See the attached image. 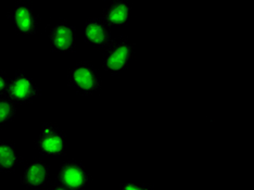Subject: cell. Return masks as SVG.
<instances>
[{
	"label": "cell",
	"instance_id": "obj_1",
	"mask_svg": "<svg viewBox=\"0 0 254 190\" xmlns=\"http://www.w3.org/2000/svg\"><path fill=\"white\" fill-rule=\"evenodd\" d=\"M38 150L47 155H62L66 150L64 131L50 123H44L36 140Z\"/></svg>",
	"mask_w": 254,
	"mask_h": 190
},
{
	"label": "cell",
	"instance_id": "obj_2",
	"mask_svg": "<svg viewBox=\"0 0 254 190\" xmlns=\"http://www.w3.org/2000/svg\"><path fill=\"white\" fill-rule=\"evenodd\" d=\"M132 51V44L128 37L122 36L114 39L108 47L103 60V66L112 74L121 72L127 65Z\"/></svg>",
	"mask_w": 254,
	"mask_h": 190
},
{
	"label": "cell",
	"instance_id": "obj_3",
	"mask_svg": "<svg viewBox=\"0 0 254 190\" xmlns=\"http://www.w3.org/2000/svg\"><path fill=\"white\" fill-rule=\"evenodd\" d=\"M67 79L73 87L85 94L92 93L100 86V79L98 77L95 67L86 61L76 63L68 71Z\"/></svg>",
	"mask_w": 254,
	"mask_h": 190
},
{
	"label": "cell",
	"instance_id": "obj_4",
	"mask_svg": "<svg viewBox=\"0 0 254 190\" xmlns=\"http://www.w3.org/2000/svg\"><path fill=\"white\" fill-rule=\"evenodd\" d=\"M88 180V173L82 164L75 161H67L60 168L56 183L68 190H82L87 185Z\"/></svg>",
	"mask_w": 254,
	"mask_h": 190
},
{
	"label": "cell",
	"instance_id": "obj_5",
	"mask_svg": "<svg viewBox=\"0 0 254 190\" xmlns=\"http://www.w3.org/2000/svg\"><path fill=\"white\" fill-rule=\"evenodd\" d=\"M39 93L38 86L23 71L15 73L9 82L7 96L16 102H27Z\"/></svg>",
	"mask_w": 254,
	"mask_h": 190
},
{
	"label": "cell",
	"instance_id": "obj_6",
	"mask_svg": "<svg viewBox=\"0 0 254 190\" xmlns=\"http://www.w3.org/2000/svg\"><path fill=\"white\" fill-rule=\"evenodd\" d=\"M51 48L57 51H71L75 46V28L70 22L61 20L49 28Z\"/></svg>",
	"mask_w": 254,
	"mask_h": 190
},
{
	"label": "cell",
	"instance_id": "obj_7",
	"mask_svg": "<svg viewBox=\"0 0 254 190\" xmlns=\"http://www.w3.org/2000/svg\"><path fill=\"white\" fill-rule=\"evenodd\" d=\"M10 19L12 20L16 30L24 34H31L36 30L38 18L34 10L25 0H19L10 12Z\"/></svg>",
	"mask_w": 254,
	"mask_h": 190
},
{
	"label": "cell",
	"instance_id": "obj_8",
	"mask_svg": "<svg viewBox=\"0 0 254 190\" xmlns=\"http://www.w3.org/2000/svg\"><path fill=\"white\" fill-rule=\"evenodd\" d=\"M50 169L42 160H35L28 163L21 176V184L28 189H38L48 183Z\"/></svg>",
	"mask_w": 254,
	"mask_h": 190
},
{
	"label": "cell",
	"instance_id": "obj_9",
	"mask_svg": "<svg viewBox=\"0 0 254 190\" xmlns=\"http://www.w3.org/2000/svg\"><path fill=\"white\" fill-rule=\"evenodd\" d=\"M84 31L86 39L99 47H109L114 40L109 26L101 19L91 18L86 21Z\"/></svg>",
	"mask_w": 254,
	"mask_h": 190
},
{
	"label": "cell",
	"instance_id": "obj_10",
	"mask_svg": "<svg viewBox=\"0 0 254 190\" xmlns=\"http://www.w3.org/2000/svg\"><path fill=\"white\" fill-rule=\"evenodd\" d=\"M130 5L127 0H112L105 9L101 20L108 26L124 24L129 16Z\"/></svg>",
	"mask_w": 254,
	"mask_h": 190
},
{
	"label": "cell",
	"instance_id": "obj_11",
	"mask_svg": "<svg viewBox=\"0 0 254 190\" xmlns=\"http://www.w3.org/2000/svg\"><path fill=\"white\" fill-rule=\"evenodd\" d=\"M22 161L11 142L0 140V171H13Z\"/></svg>",
	"mask_w": 254,
	"mask_h": 190
},
{
	"label": "cell",
	"instance_id": "obj_12",
	"mask_svg": "<svg viewBox=\"0 0 254 190\" xmlns=\"http://www.w3.org/2000/svg\"><path fill=\"white\" fill-rule=\"evenodd\" d=\"M16 113V103L4 95L0 96V125L7 123Z\"/></svg>",
	"mask_w": 254,
	"mask_h": 190
},
{
	"label": "cell",
	"instance_id": "obj_13",
	"mask_svg": "<svg viewBox=\"0 0 254 190\" xmlns=\"http://www.w3.org/2000/svg\"><path fill=\"white\" fill-rule=\"evenodd\" d=\"M119 190H151L150 186L146 184H136V183H122L120 185Z\"/></svg>",
	"mask_w": 254,
	"mask_h": 190
},
{
	"label": "cell",
	"instance_id": "obj_14",
	"mask_svg": "<svg viewBox=\"0 0 254 190\" xmlns=\"http://www.w3.org/2000/svg\"><path fill=\"white\" fill-rule=\"evenodd\" d=\"M9 82L7 75H5L4 72L0 70V96L7 95L8 87H9Z\"/></svg>",
	"mask_w": 254,
	"mask_h": 190
},
{
	"label": "cell",
	"instance_id": "obj_15",
	"mask_svg": "<svg viewBox=\"0 0 254 190\" xmlns=\"http://www.w3.org/2000/svg\"><path fill=\"white\" fill-rule=\"evenodd\" d=\"M49 190H68L67 188H65V187H63V186H61V185H59V184H55V185L51 187Z\"/></svg>",
	"mask_w": 254,
	"mask_h": 190
}]
</instances>
